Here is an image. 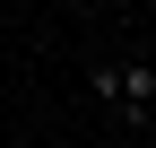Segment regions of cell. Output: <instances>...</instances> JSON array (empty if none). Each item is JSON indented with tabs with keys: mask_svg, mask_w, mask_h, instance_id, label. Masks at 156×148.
I'll return each instance as SVG.
<instances>
[{
	"mask_svg": "<svg viewBox=\"0 0 156 148\" xmlns=\"http://www.w3.org/2000/svg\"><path fill=\"white\" fill-rule=\"evenodd\" d=\"M95 105H113V113H122V122H147L156 113V70L147 61H95Z\"/></svg>",
	"mask_w": 156,
	"mask_h": 148,
	"instance_id": "obj_1",
	"label": "cell"
}]
</instances>
